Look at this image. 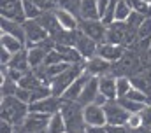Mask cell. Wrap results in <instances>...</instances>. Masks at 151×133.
<instances>
[{
  "mask_svg": "<svg viewBox=\"0 0 151 133\" xmlns=\"http://www.w3.org/2000/svg\"><path fill=\"white\" fill-rule=\"evenodd\" d=\"M16 98L21 100V102H25V103H32V91H28V89H25V88H18V91H16Z\"/></svg>",
  "mask_w": 151,
  "mask_h": 133,
  "instance_id": "34",
  "label": "cell"
},
{
  "mask_svg": "<svg viewBox=\"0 0 151 133\" xmlns=\"http://www.w3.org/2000/svg\"><path fill=\"white\" fill-rule=\"evenodd\" d=\"M56 51L62 54L63 61L70 63V65H76V63H84L86 60L81 56V53L76 49L74 46H69V44H55Z\"/></svg>",
  "mask_w": 151,
  "mask_h": 133,
  "instance_id": "18",
  "label": "cell"
},
{
  "mask_svg": "<svg viewBox=\"0 0 151 133\" xmlns=\"http://www.w3.org/2000/svg\"><path fill=\"white\" fill-rule=\"evenodd\" d=\"M144 2H146V4H150V5H151V0H144Z\"/></svg>",
  "mask_w": 151,
  "mask_h": 133,
  "instance_id": "41",
  "label": "cell"
},
{
  "mask_svg": "<svg viewBox=\"0 0 151 133\" xmlns=\"http://www.w3.org/2000/svg\"><path fill=\"white\" fill-rule=\"evenodd\" d=\"M113 0H97V5H99V14H100V18L106 14V11H107V7H109V4H111Z\"/></svg>",
  "mask_w": 151,
  "mask_h": 133,
  "instance_id": "38",
  "label": "cell"
},
{
  "mask_svg": "<svg viewBox=\"0 0 151 133\" xmlns=\"http://www.w3.org/2000/svg\"><path fill=\"white\" fill-rule=\"evenodd\" d=\"M106 110V117H107V124H127L130 112L118 102V100H109L104 105Z\"/></svg>",
  "mask_w": 151,
  "mask_h": 133,
  "instance_id": "6",
  "label": "cell"
},
{
  "mask_svg": "<svg viewBox=\"0 0 151 133\" xmlns=\"http://www.w3.org/2000/svg\"><path fill=\"white\" fill-rule=\"evenodd\" d=\"M127 53V47L119 46V44H113V42H102L99 44V49H97V54L104 60H107L109 63H116L119 61Z\"/></svg>",
  "mask_w": 151,
  "mask_h": 133,
  "instance_id": "12",
  "label": "cell"
},
{
  "mask_svg": "<svg viewBox=\"0 0 151 133\" xmlns=\"http://www.w3.org/2000/svg\"><path fill=\"white\" fill-rule=\"evenodd\" d=\"M141 119H142V124H144V128H150L151 130V103H148L141 112Z\"/></svg>",
  "mask_w": 151,
  "mask_h": 133,
  "instance_id": "33",
  "label": "cell"
},
{
  "mask_svg": "<svg viewBox=\"0 0 151 133\" xmlns=\"http://www.w3.org/2000/svg\"><path fill=\"white\" fill-rule=\"evenodd\" d=\"M83 117L88 126H107V117L104 107L97 103H90L83 107Z\"/></svg>",
  "mask_w": 151,
  "mask_h": 133,
  "instance_id": "8",
  "label": "cell"
},
{
  "mask_svg": "<svg viewBox=\"0 0 151 133\" xmlns=\"http://www.w3.org/2000/svg\"><path fill=\"white\" fill-rule=\"evenodd\" d=\"M107 133H130L127 124H107Z\"/></svg>",
  "mask_w": 151,
  "mask_h": 133,
  "instance_id": "36",
  "label": "cell"
},
{
  "mask_svg": "<svg viewBox=\"0 0 151 133\" xmlns=\"http://www.w3.org/2000/svg\"><path fill=\"white\" fill-rule=\"evenodd\" d=\"M132 88H134V84H132L130 77H127V75L116 77V93H118V98H125L132 91Z\"/></svg>",
  "mask_w": 151,
  "mask_h": 133,
  "instance_id": "25",
  "label": "cell"
},
{
  "mask_svg": "<svg viewBox=\"0 0 151 133\" xmlns=\"http://www.w3.org/2000/svg\"><path fill=\"white\" fill-rule=\"evenodd\" d=\"M12 56H14L12 53H9L7 49L2 47V49H0V65H9L11 60H12Z\"/></svg>",
  "mask_w": 151,
  "mask_h": 133,
  "instance_id": "37",
  "label": "cell"
},
{
  "mask_svg": "<svg viewBox=\"0 0 151 133\" xmlns=\"http://www.w3.org/2000/svg\"><path fill=\"white\" fill-rule=\"evenodd\" d=\"M25 30H27V44H28V47L30 46H40V44H44L46 40L51 39L49 32L39 23L37 19L25 21Z\"/></svg>",
  "mask_w": 151,
  "mask_h": 133,
  "instance_id": "5",
  "label": "cell"
},
{
  "mask_svg": "<svg viewBox=\"0 0 151 133\" xmlns=\"http://www.w3.org/2000/svg\"><path fill=\"white\" fill-rule=\"evenodd\" d=\"M0 30L2 33H9L16 39H19L21 42L27 44V30H25V23H19V21H12V19H5L2 18L0 21Z\"/></svg>",
  "mask_w": 151,
  "mask_h": 133,
  "instance_id": "16",
  "label": "cell"
},
{
  "mask_svg": "<svg viewBox=\"0 0 151 133\" xmlns=\"http://www.w3.org/2000/svg\"><path fill=\"white\" fill-rule=\"evenodd\" d=\"M79 30L93 39L97 44L107 40V25H104L102 19H79Z\"/></svg>",
  "mask_w": 151,
  "mask_h": 133,
  "instance_id": "4",
  "label": "cell"
},
{
  "mask_svg": "<svg viewBox=\"0 0 151 133\" xmlns=\"http://www.w3.org/2000/svg\"><path fill=\"white\" fill-rule=\"evenodd\" d=\"M91 79V75L90 74H86V72H83L77 79H76L74 82L69 86V89L63 93V97L62 100H67V102H77L79 97H81V93H83V89H84V86L88 84V81Z\"/></svg>",
  "mask_w": 151,
  "mask_h": 133,
  "instance_id": "15",
  "label": "cell"
},
{
  "mask_svg": "<svg viewBox=\"0 0 151 133\" xmlns=\"http://www.w3.org/2000/svg\"><path fill=\"white\" fill-rule=\"evenodd\" d=\"M0 12H2V18L5 19H12L19 23L27 21L21 0H0Z\"/></svg>",
  "mask_w": 151,
  "mask_h": 133,
  "instance_id": "7",
  "label": "cell"
},
{
  "mask_svg": "<svg viewBox=\"0 0 151 133\" xmlns=\"http://www.w3.org/2000/svg\"><path fill=\"white\" fill-rule=\"evenodd\" d=\"M84 72L90 74L91 77H102V75H107L113 72V63H109L107 60L95 54L93 58L84 61Z\"/></svg>",
  "mask_w": 151,
  "mask_h": 133,
  "instance_id": "10",
  "label": "cell"
},
{
  "mask_svg": "<svg viewBox=\"0 0 151 133\" xmlns=\"http://www.w3.org/2000/svg\"><path fill=\"white\" fill-rule=\"evenodd\" d=\"M53 12H55L56 21H58L62 30H65V32H77L79 30V18H77V14L67 11V9H62V7L53 9Z\"/></svg>",
  "mask_w": 151,
  "mask_h": 133,
  "instance_id": "13",
  "label": "cell"
},
{
  "mask_svg": "<svg viewBox=\"0 0 151 133\" xmlns=\"http://www.w3.org/2000/svg\"><path fill=\"white\" fill-rule=\"evenodd\" d=\"M150 16H151V14H150Z\"/></svg>",
  "mask_w": 151,
  "mask_h": 133,
  "instance_id": "43",
  "label": "cell"
},
{
  "mask_svg": "<svg viewBox=\"0 0 151 133\" xmlns=\"http://www.w3.org/2000/svg\"><path fill=\"white\" fill-rule=\"evenodd\" d=\"M132 7H130V2L128 0H118V5H116V16H114V21H119V23H125L130 14H132Z\"/></svg>",
  "mask_w": 151,
  "mask_h": 133,
  "instance_id": "26",
  "label": "cell"
},
{
  "mask_svg": "<svg viewBox=\"0 0 151 133\" xmlns=\"http://www.w3.org/2000/svg\"><path fill=\"white\" fill-rule=\"evenodd\" d=\"M9 66H12V68H16V70H21V72H25V74L30 72L32 66H30V61H28V51L23 49L21 53H16V54L12 56Z\"/></svg>",
  "mask_w": 151,
  "mask_h": 133,
  "instance_id": "23",
  "label": "cell"
},
{
  "mask_svg": "<svg viewBox=\"0 0 151 133\" xmlns=\"http://www.w3.org/2000/svg\"><path fill=\"white\" fill-rule=\"evenodd\" d=\"M74 47L81 53V56H83L84 60H90V58H93V56L97 54L99 44H97L93 39H90L86 33H83L81 30H77V32H76Z\"/></svg>",
  "mask_w": 151,
  "mask_h": 133,
  "instance_id": "9",
  "label": "cell"
},
{
  "mask_svg": "<svg viewBox=\"0 0 151 133\" xmlns=\"http://www.w3.org/2000/svg\"><path fill=\"white\" fill-rule=\"evenodd\" d=\"M79 19H100L97 0H79Z\"/></svg>",
  "mask_w": 151,
  "mask_h": 133,
  "instance_id": "19",
  "label": "cell"
},
{
  "mask_svg": "<svg viewBox=\"0 0 151 133\" xmlns=\"http://www.w3.org/2000/svg\"><path fill=\"white\" fill-rule=\"evenodd\" d=\"M130 79H132V84H134V88H137V89L144 91V93H146V95L151 98V70L139 72V74L132 75Z\"/></svg>",
  "mask_w": 151,
  "mask_h": 133,
  "instance_id": "21",
  "label": "cell"
},
{
  "mask_svg": "<svg viewBox=\"0 0 151 133\" xmlns=\"http://www.w3.org/2000/svg\"><path fill=\"white\" fill-rule=\"evenodd\" d=\"M42 11H53L56 9V0H34Z\"/></svg>",
  "mask_w": 151,
  "mask_h": 133,
  "instance_id": "35",
  "label": "cell"
},
{
  "mask_svg": "<svg viewBox=\"0 0 151 133\" xmlns=\"http://www.w3.org/2000/svg\"><path fill=\"white\" fill-rule=\"evenodd\" d=\"M30 114V105L18 100L16 97L2 98V119L12 123L16 128H19Z\"/></svg>",
  "mask_w": 151,
  "mask_h": 133,
  "instance_id": "1",
  "label": "cell"
},
{
  "mask_svg": "<svg viewBox=\"0 0 151 133\" xmlns=\"http://www.w3.org/2000/svg\"><path fill=\"white\" fill-rule=\"evenodd\" d=\"M128 2H130L132 11H135V12H139V14H142V16H146V18L151 14V5L146 4L144 0H128Z\"/></svg>",
  "mask_w": 151,
  "mask_h": 133,
  "instance_id": "30",
  "label": "cell"
},
{
  "mask_svg": "<svg viewBox=\"0 0 151 133\" xmlns=\"http://www.w3.org/2000/svg\"><path fill=\"white\" fill-rule=\"evenodd\" d=\"M99 88H100V93L106 95L109 100H118V93H116V75L107 74V75L99 77Z\"/></svg>",
  "mask_w": 151,
  "mask_h": 133,
  "instance_id": "20",
  "label": "cell"
},
{
  "mask_svg": "<svg viewBox=\"0 0 151 133\" xmlns=\"http://www.w3.org/2000/svg\"><path fill=\"white\" fill-rule=\"evenodd\" d=\"M84 132L86 133H107V128L106 126H88L86 124Z\"/></svg>",
  "mask_w": 151,
  "mask_h": 133,
  "instance_id": "39",
  "label": "cell"
},
{
  "mask_svg": "<svg viewBox=\"0 0 151 133\" xmlns=\"http://www.w3.org/2000/svg\"><path fill=\"white\" fill-rule=\"evenodd\" d=\"M19 84L16 81H11V79H5V81H0V91H2V98H7V97H16V91H18Z\"/></svg>",
  "mask_w": 151,
  "mask_h": 133,
  "instance_id": "28",
  "label": "cell"
},
{
  "mask_svg": "<svg viewBox=\"0 0 151 133\" xmlns=\"http://www.w3.org/2000/svg\"><path fill=\"white\" fill-rule=\"evenodd\" d=\"M46 133H67V124H65V119L62 116V112H55L51 117H49V123H47V132Z\"/></svg>",
  "mask_w": 151,
  "mask_h": 133,
  "instance_id": "24",
  "label": "cell"
},
{
  "mask_svg": "<svg viewBox=\"0 0 151 133\" xmlns=\"http://www.w3.org/2000/svg\"><path fill=\"white\" fill-rule=\"evenodd\" d=\"M130 133H151V130L150 128H139V130H130Z\"/></svg>",
  "mask_w": 151,
  "mask_h": 133,
  "instance_id": "40",
  "label": "cell"
},
{
  "mask_svg": "<svg viewBox=\"0 0 151 133\" xmlns=\"http://www.w3.org/2000/svg\"><path fill=\"white\" fill-rule=\"evenodd\" d=\"M60 105H62V98L58 97H46L42 100L37 102H32L30 103V112H37V114H46V116H53L55 112L60 110Z\"/></svg>",
  "mask_w": 151,
  "mask_h": 133,
  "instance_id": "11",
  "label": "cell"
},
{
  "mask_svg": "<svg viewBox=\"0 0 151 133\" xmlns=\"http://www.w3.org/2000/svg\"><path fill=\"white\" fill-rule=\"evenodd\" d=\"M81 133H86V132H81Z\"/></svg>",
  "mask_w": 151,
  "mask_h": 133,
  "instance_id": "42",
  "label": "cell"
},
{
  "mask_svg": "<svg viewBox=\"0 0 151 133\" xmlns=\"http://www.w3.org/2000/svg\"><path fill=\"white\" fill-rule=\"evenodd\" d=\"M0 44H2L4 49H7V51L12 53V54L21 53L23 49H27V44H25V42H21L19 39L12 37V35H9V33H2V37H0Z\"/></svg>",
  "mask_w": 151,
  "mask_h": 133,
  "instance_id": "22",
  "label": "cell"
},
{
  "mask_svg": "<svg viewBox=\"0 0 151 133\" xmlns=\"http://www.w3.org/2000/svg\"><path fill=\"white\" fill-rule=\"evenodd\" d=\"M60 112H62V116H63V119H65L67 133H81V132H84L86 123H84V117H83V105H79L77 102H67V100H62Z\"/></svg>",
  "mask_w": 151,
  "mask_h": 133,
  "instance_id": "2",
  "label": "cell"
},
{
  "mask_svg": "<svg viewBox=\"0 0 151 133\" xmlns=\"http://www.w3.org/2000/svg\"><path fill=\"white\" fill-rule=\"evenodd\" d=\"M21 2H23V11H25L27 21H28V19H39V18L44 14V11L39 7L34 0H21Z\"/></svg>",
  "mask_w": 151,
  "mask_h": 133,
  "instance_id": "27",
  "label": "cell"
},
{
  "mask_svg": "<svg viewBox=\"0 0 151 133\" xmlns=\"http://www.w3.org/2000/svg\"><path fill=\"white\" fill-rule=\"evenodd\" d=\"M127 126H128V130H139V128H142L144 124H142L141 114H130V117L127 121Z\"/></svg>",
  "mask_w": 151,
  "mask_h": 133,
  "instance_id": "32",
  "label": "cell"
},
{
  "mask_svg": "<svg viewBox=\"0 0 151 133\" xmlns=\"http://www.w3.org/2000/svg\"><path fill=\"white\" fill-rule=\"evenodd\" d=\"M127 39H128V25L127 23L114 21L113 25L107 26V40L106 42H113V44H119V46L127 47Z\"/></svg>",
  "mask_w": 151,
  "mask_h": 133,
  "instance_id": "14",
  "label": "cell"
},
{
  "mask_svg": "<svg viewBox=\"0 0 151 133\" xmlns=\"http://www.w3.org/2000/svg\"><path fill=\"white\" fill-rule=\"evenodd\" d=\"M100 93V88H99V77H91L90 81H88V84L84 86V89H83V93H81V97L77 100V103L79 105H90V103H93L95 98H97V95Z\"/></svg>",
  "mask_w": 151,
  "mask_h": 133,
  "instance_id": "17",
  "label": "cell"
},
{
  "mask_svg": "<svg viewBox=\"0 0 151 133\" xmlns=\"http://www.w3.org/2000/svg\"><path fill=\"white\" fill-rule=\"evenodd\" d=\"M137 37H139V40L151 39V16L144 18V21L141 23V26H139V30H137Z\"/></svg>",
  "mask_w": 151,
  "mask_h": 133,
  "instance_id": "31",
  "label": "cell"
},
{
  "mask_svg": "<svg viewBox=\"0 0 151 133\" xmlns=\"http://www.w3.org/2000/svg\"><path fill=\"white\" fill-rule=\"evenodd\" d=\"M118 102H119V103H121L128 112H130V114H139V112L148 105V103H141V102L130 100V98H127V97H125V98H118Z\"/></svg>",
  "mask_w": 151,
  "mask_h": 133,
  "instance_id": "29",
  "label": "cell"
},
{
  "mask_svg": "<svg viewBox=\"0 0 151 133\" xmlns=\"http://www.w3.org/2000/svg\"><path fill=\"white\" fill-rule=\"evenodd\" d=\"M83 72H84V63H76V65H70L67 70H63L62 74H58L56 77H53L49 81V88H51L53 97L62 98L63 93L69 89V86L74 82Z\"/></svg>",
  "mask_w": 151,
  "mask_h": 133,
  "instance_id": "3",
  "label": "cell"
}]
</instances>
